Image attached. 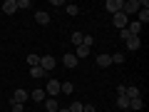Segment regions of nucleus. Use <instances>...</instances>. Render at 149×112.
I'll return each instance as SVG.
<instances>
[{
	"label": "nucleus",
	"instance_id": "6e6552de",
	"mask_svg": "<svg viewBox=\"0 0 149 112\" xmlns=\"http://www.w3.org/2000/svg\"><path fill=\"white\" fill-rule=\"evenodd\" d=\"M124 45H127V50H139V48H142V37H134V35H132Z\"/></svg>",
	"mask_w": 149,
	"mask_h": 112
},
{
	"label": "nucleus",
	"instance_id": "b1692460",
	"mask_svg": "<svg viewBox=\"0 0 149 112\" xmlns=\"http://www.w3.org/2000/svg\"><path fill=\"white\" fill-rule=\"evenodd\" d=\"M82 45H85V48H92V45H95V37L92 35H82Z\"/></svg>",
	"mask_w": 149,
	"mask_h": 112
},
{
	"label": "nucleus",
	"instance_id": "aec40b11",
	"mask_svg": "<svg viewBox=\"0 0 149 112\" xmlns=\"http://www.w3.org/2000/svg\"><path fill=\"white\" fill-rule=\"evenodd\" d=\"M65 10H67V15H80V5H74V3L65 5Z\"/></svg>",
	"mask_w": 149,
	"mask_h": 112
},
{
	"label": "nucleus",
	"instance_id": "1a4fd4ad",
	"mask_svg": "<svg viewBox=\"0 0 149 112\" xmlns=\"http://www.w3.org/2000/svg\"><path fill=\"white\" fill-rule=\"evenodd\" d=\"M97 65H100V67H109L112 65V55H107V52L97 55Z\"/></svg>",
	"mask_w": 149,
	"mask_h": 112
},
{
	"label": "nucleus",
	"instance_id": "cd10ccee",
	"mask_svg": "<svg viewBox=\"0 0 149 112\" xmlns=\"http://www.w3.org/2000/svg\"><path fill=\"white\" fill-rule=\"evenodd\" d=\"M119 37H122V43H127V40H129V37H132V35H129V30H127V27H124V30H119Z\"/></svg>",
	"mask_w": 149,
	"mask_h": 112
},
{
	"label": "nucleus",
	"instance_id": "0eeeda50",
	"mask_svg": "<svg viewBox=\"0 0 149 112\" xmlns=\"http://www.w3.org/2000/svg\"><path fill=\"white\" fill-rule=\"evenodd\" d=\"M62 62H65V67H70V70H74V67H77V62H80V60L74 57L72 52H65V57H62Z\"/></svg>",
	"mask_w": 149,
	"mask_h": 112
},
{
	"label": "nucleus",
	"instance_id": "f03ea898",
	"mask_svg": "<svg viewBox=\"0 0 149 112\" xmlns=\"http://www.w3.org/2000/svg\"><path fill=\"white\" fill-rule=\"evenodd\" d=\"M112 22H114V27H119V30H124V27L129 25V18L124 15V13H117V15H112Z\"/></svg>",
	"mask_w": 149,
	"mask_h": 112
},
{
	"label": "nucleus",
	"instance_id": "dca6fc26",
	"mask_svg": "<svg viewBox=\"0 0 149 112\" xmlns=\"http://www.w3.org/2000/svg\"><path fill=\"white\" fill-rule=\"evenodd\" d=\"M35 20L40 22V25H47V22H50V15H47L45 10H37V13H35Z\"/></svg>",
	"mask_w": 149,
	"mask_h": 112
},
{
	"label": "nucleus",
	"instance_id": "7ed1b4c3",
	"mask_svg": "<svg viewBox=\"0 0 149 112\" xmlns=\"http://www.w3.org/2000/svg\"><path fill=\"white\" fill-rule=\"evenodd\" d=\"M55 65H57V60H55L52 55H42V57H40V67H42L45 72H47V70H55Z\"/></svg>",
	"mask_w": 149,
	"mask_h": 112
},
{
	"label": "nucleus",
	"instance_id": "a211bd4d",
	"mask_svg": "<svg viewBox=\"0 0 149 112\" xmlns=\"http://www.w3.org/2000/svg\"><path fill=\"white\" fill-rule=\"evenodd\" d=\"M60 92H65V95H72V92H74V85H72V82H62V85H60Z\"/></svg>",
	"mask_w": 149,
	"mask_h": 112
},
{
	"label": "nucleus",
	"instance_id": "f3484780",
	"mask_svg": "<svg viewBox=\"0 0 149 112\" xmlns=\"http://www.w3.org/2000/svg\"><path fill=\"white\" fill-rule=\"evenodd\" d=\"M82 35H85V32H80V30H74L72 35H70V40H72V45H82Z\"/></svg>",
	"mask_w": 149,
	"mask_h": 112
},
{
	"label": "nucleus",
	"instance_id": "9b49d317",
	"mask_svg": "<svg viewBox=\"0 0 149 112\" xmlns=\"http://www.w3.org/2000/svg\"><path fill=\"white\" fill-rule=\"evenodd\" d=\"M124 97L134 100V97H142V92H139V87H134V85H127V90H124Z\"/></svg>",
	"mask_w": 149,
	"mask_h": 112
},
{
	"label": "nucleus",
	"instance_id": "2eb2a0df",
	"mask_svg": "<svg viewBox=\"0 0 149 112\" xmlns=\"http://www.w3.org/2000/svg\"><path fill=\"white\" fill-rule=\"evenodd\" d=\"M74 57L77 60H82V57H87V55H90V48H85V45H77V50H74Z\"/></svg>",
	"mask_w": 149,
	"mask_h": 112
},
{
	"label": "nucleus",
	"instance_id": "2f4dec72",
	"mask_svg": "<svg viewBox=\"0 0 149 112\" xmlns=\"http://www.w3.org/2000/svg\"><path fill=\"white\" fill-rule=\"evenodd\" d=\"M57 112H70V110H67V107H60V110H57Z\"/></svg>",
	"mask_w": 149,
	"mask_h": 112
},
{
	"label": "nucleus",
	"instance_id": "9d476101",
	"mask_svg": "<svg viewBox=\"0 0 149 112\" xmlns=\"http://www.w3.org/2000/svg\"><path fill=\"white\" fill-rule=\"evenodd\" d=\"M57 110H60L57 100H55V97H47V100H45V112H57Z\"/></svg>",
	"mask_w": 149,
	"mask_h": 112
},
{
	"label": "nucleus",
	"instance_id": "ddd939ff",
	"mask_svg": "<svg viewBox=\"0 0 149 112\" xmlns=\"http://www.w3.org/2000/svg\"><path fill=\"white\" fill-rule=\"evenodd\" d=\"M30 100H32V102H42V100H45V90H42V87L32 90V92H30Z\"/></svg>",
	"mask_w": 149,
	"mask_h": 112
},
{
	"label": "nucleus",
	"instance_id": "f257e3e1",
	"mask_svg": "<svg viewBox=\"0 0 149 112\" xmlns=\"http://www.w3.org/2000/svg\"><path fill=\"white\" fill-rule=\"evenodd\" d=\"M142 8H139V0H129V3H122V13L124 15H134V13H139Z\"/></svg>",
	"mask_w": 149,
	"mask_h": 112
},
{
	"label": "nucleus",
	"instance_id": "6ab92c4d",
	"mask_svg": "<svg viewBox=\"0 0 149 112\" xmlns=\"http://www.w3.org/2000/svg\"><path fill=\"white\" fill-rule=\"evenodd\" d=\"M117 107H119V110H129V97H117Z\"/></svg>",
	"mask_w": 149,
	"mask_h": 112
},
{
	"label": "nucleus",
	"instance_id": "f8f14e48",
	"mask_svg": "<svg viewBox=\"0 0 149 112\" xmlns=\"http://www.w3.org/2000/svg\"><path fill=\"white\" fill-rule=\"evenodd\" d=\"M3 10H5V15H13V13L17 10V0H5V5H3Z\"/></svg>",
	"mask_w": 149,
	"mask_h": 112
},
{
	"label": "nucleus",
	"instance_id": "393cba45",
	"mask_svg": "<svg viewBox=\"0 0 149 112\" xmlns=\"http://www.w3.org/2000/svg\"><path fill=\"white\" fill-rule=\"evenodd\" d=\"M27 65H30V67H37V65H40V57H37V55H27Z\"/></svg>",
	"mask_w": 149,
	"mask_h": 112
},
{
	"label": "nucleus",
	"instance_id": "4be33fe9",
	"mask_svg": "<svg viewBox=\"0 0 149 112\" xmlns=\"http://www.w3.org/2000/svg\"><path fill=\"white\" fill-rule=\"evenodd\" d=\"M142 97H134V100H129V110H142Z\"/></svg>",
	"mask_w": 149,
	"mask_h": 112
},
{
	"label": "nucleus",
	"instance_id": "4468645a",
	"mask_svg": "<svg viewBox=\"0 0 149 112\" xmlns=\"http://www.w3.org/2000/svg\"><path fill=\"white\" fill-rule=\"evenodd\" d=\"M142 22H129L127 25V30H129V35H134V37H139V32H142Z\"/></svg>",
	"mask_w": 149,
	"mask_h": 112
},
{
	"label": "nucleus",
	"instance_id": "39448f33",
	"mask_svg": "<svg viewBox=\"0 0 149 112\" xmlns=\"http://www.w3.org/2000/svg\"><path fill=\"white\" fill-rule=\"evenodd\" d=\"M27 100H30V95H27V92L22 90V87H17V90L13 92V97H10V102H20V105H25Z\"/></svg>",
	"mask_w": 149,
	"mask_h": 112
},
{
	"label": "nucleus",
	"instance_id": "20e7f679",
	"mask_svg": "<svg viewBox=\"0 0 149 112\" xmlns=\"http://www.w3.org/2000/svg\"><path fill=\"white\" fill-rule=\"evenodd\" d=\"M104 10L112 13V15L122 13V0H107V3H104Z\"/></svg>",
	"mask_w": 149,
	"mask_h": 112
},
{
	"label": "nucleus",
	"instance_id": "c756f323",
	"mask_svg": "<svg viewBox=\"0 0 149 112\" xmlns=\"http://www.w3.org/2000/svg\"><path fill=\"white\" fill-rule=\"evenodd\" d=\"M17 8H25V10H27V8H32V3H30V0H17Z\"/></svg>",
	"mask_w": 149,
	"mask_h": 112
},
{
	"label": "nucleus",
	"instance_id": "423d86ee",
	"mask_svg": "<svg viewBox=\"0 0 149 112\" xmlns=\"http://www.w3.org/2000/svg\"><path fill=\"white\" fill-rule=\"evenodd\" d=\"M60 85H62L60 80H50L47 87H45V92H47L50 97H57V95H60Z\"/></svg>",
	"mask_w": 149,
	"mask_h": 112
},
{
	"label": "nucleus",
	"instance_id": "a878e982",
	"mask_svg": "<svg viewBox=\"0 0 149 112\" xmlns=\"http://www.w3.org/2000/svg\"><path fill=\"white\" fill-rule=\"evenodd\" d=\"M112 62H114V65H122L124 62V55L122 52H114V55H112Z\"/></svg>",
	"mask_w": 149,
	"mask_h": 112
},
{
	"label": "nucleus",
	"instance_id": "bb28decb",
	"mask_svg": "<svg viewBox=\"0 0 149 112\" xmlns=\"http://www.w3.org/2000/svg\"><path fill=\"white\" fill-rule=\"evenodd\" d=\"M67 110H70V112H82V102H72Z\"/></svg>",
	"mask_w": 149,
	"mask_h": 112
},
{
	"label": "nucleus",
	"instance_id": "412c9836",
	"mask_svg": "<svg viewBox=\"0 0 149 112\" xmlns=\"http://www.w3.org/2000/svg\"><path fill=\"white\" fill-rule=\"evenodd\" d=\"M30 75H32V77H35V80H40V77H42V75H45V70L40 67V65H37V67H30Z\"/></svg>",
	"mask_w": 149,
	"mask_h": 112
},
{
	"label": "nucleus",
	"instance_id": "5701e85b",
	"mask_svg": "<svg viewBox=\"0 0 149 112\" xmlns=\"http://www.w3.org/2000/svg\"><path fill=\"white\" fill-rule=\"evenodd\" d=\"M137 15H139V20H137V22H142V25H144V22H149V10H139Z\"/></svg>",
	"mask_w": 149,
	"mask_h": 112
},
{
	"label": "nucleus",
	"instance_id": "c85d7f7f",
	"mask_svg": "<svg viewBox=\"0 0 149 112\" xmlns=\"http://www.w3.org/2000/svg\"><path fill=\"white\" fill-rule=\"evenodd\" d=\"M10 107H13V112H22L25 110V105H20V102H10Z\"/></svg>",
	"mask_w": 149,
	"mask_h": 112
},
{
	"label": "nucleus",
	"instance_id": "7c9ffc66",
	"mask_svg": "<svg viewBox=\"0 0 149 112\" xmlns=\"http://www.w3.org/2000/svg\"><path fill=\"white\" fill-rule=\"evenodd\" d=\"M82 112H97L95 105H82Z\"/></svg>",
	"mask_w": 149,
	"mask_h": 112
}]
</instances>
